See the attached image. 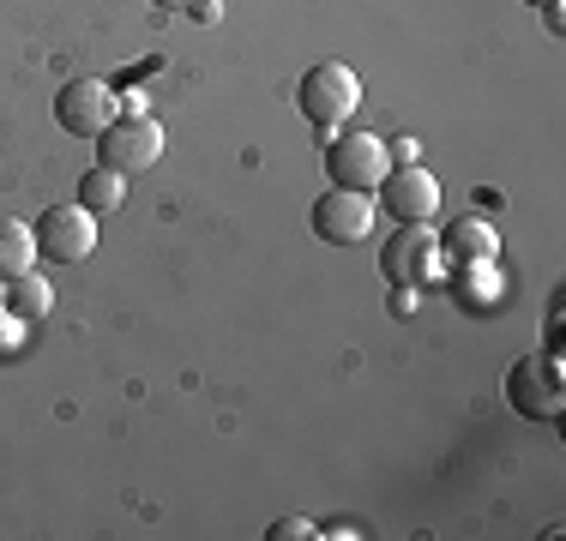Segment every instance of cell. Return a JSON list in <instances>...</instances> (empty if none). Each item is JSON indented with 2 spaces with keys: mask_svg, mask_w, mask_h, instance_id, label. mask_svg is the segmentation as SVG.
<instances>
[{
  "mask_svg": "<svg viewBox=\"0 0 566 541\" xmlns=\"http://www.w3.org/2000/svg\"><path fill=\"white\" fill-rule=\"evenodd\" d=\"M295 108H302V115L314 120L319 132H338L344 120L361 108V78H356V66H344V61L307 66L302 85H295Z\"/></svg>",
  "mask_w": 566,
  "mask_h": 541,
  "instance_id": "cell-1",
  "label": "cell"
},
{
  "mask_svg": "<svg viewBox=\"0 0 566 541\" xmlns=\"http://www.w3.org/2000/svg\"><path fill=\"white\" fill-rule=\"evenodd\" d=\"M506 397H512V410L531 415V422H560V410H566L560 349H536V356H518V361H512Z\"/></svg>",
  "mask_w": 566,
  "mask_h": 541,
  "instance_id": "cell-2",
  "label": "cell"
},
{
  "mask_svg": "<svg viewBox=\"0 0 566 541\" xmlns=\"http://www.w3.org/2000/svg\"><path fill=\"white\" fill-rule=\"evenodd\" d=\"M440 265H447V253H440V235L428 223H398L380 247V277L392 283V289L440 283Z\"/></svg>",
  "mask_w": 566,
  "mask_h": 541,
  "instance_id": "cell-3",
  "label": "cell"
},
{
  "mask_svg": "<svg viewBox=\"0 0 566 541\" xmlns=\"http://www.w3.org/2000/svg\"><path fill=\"white\" fill-rule=\"evenodd\" d=\"M326 139V174L332 187H349V193H374L392 169L380 132H319Z\"/></svg>",
  "mask_w": 566,
  "mask_h": 541,
  "instance_id": "cell-4",
  "label": "cell"
},
{
  "mask_svg": "<svg viewBox=\"0 0 566 541\" xmlns=\"http://www.w3.org/2000/svg\"><path fill=\"white\" fill-rule=\"evenodd\" d=\"M164 127L151 115H115L109 132H97V162L115 174H145L164 162Z\"/></svg>",
  "mask_w": 566,
  "mask_h": 541,
  "instance_id": "cell-5",
  "label": "cell"
},
{
  "mask_svg": "<svg viewBox=\"0 0 566 541\" xmlns=\"http://www.w3.org/2000/svg\"><path fill=\"white\" fill-rule=\"evenodd\" d=\"M36 253H49L55 265H78L97 253V211L85 205H49L36 216Z\"/></svg>",
  "mask_w": 566,
  "mask_h": 541,
  "instance_id": "cell-6",
  "label": "cell"
},
{
  "mask_svg": "<svg viewBox=\"0 0 566 541\" xmlns=\"http://www.w3.org/2000/svg\"><path fill=\"white\" fill-rule=\"evenodd\" d=\"M115 115H120L115 85H103V78H73V85H61V97H55V120H61V132H73V139L109 132Z\"/></svg>",
  "mask_w": 566,
  "mask_h": 541,
  "instance_id": "cell-7",
  "label": "cell"
},
{
  "mask_svg": "<svg viewBox=\"0 0 566 541\" xmlns=\"http://www.w3.org/2000/svg\"><path fill=\"white\" fill-rule=\"evenodd\" d=\"M374 193L386 199V216L392 223H434V211H440V181H434V169H422V162H403V169H386V181L374 187Z\"/></svg>",
  "mask_w": 566,
  "mask_h": 541,
  "instance_id": "cell-8",
  "label": "cell"
},
{
  "mask_svg": "<svg viewBox=\"0 0 566 541\" xmlns=\"http://www.w3.org/2000/svg\"><path fill=\"white\" fill-rule=\"evenodd\" d=\"M314 235L326 241V247L368 241V235H374V199H368V193H349V187L319 193V199H314Z\"/></svg>",
  "mask_w": 566,
  "mask_h": 541,
  "instance_id": "cell-9",
  "label": "cell"
},
{
  "mask_svg": "<svg viewBox=\"0 0 566 541\" xmlns=\"http://www.w3.org/2000/svg\"><path fill=\"white\" fill-rule=\"evenodd\" d=\"M36 223H24V216H0V283L24 277V270H36Z\"/></svg>",
  "mask_w": 566,
  "mask_h": 541,
  "instance_id": "cell-10",
  "label": "cell"
},
{
  "mask_svg": "<svg viewBox=\"0 0 566 541\" xmlns=\"http://www.w3.org/2000/svg\"><path fill=\"white\" fill-rule=\"evenodd\" d=\"M440 253H452V259H494L501 235H494L489 216H458L447 235H440Z\"/></svg>",
  "mask_w": 566,
  "mask_h": 541,
  "instance_id": "cell-11",
  "label": "cell"
},
{
  "mask_svg": "<svg viewBox=\"0 0 566 541\" xmlns=\"http://www.w3.org/2000/svg\"><path fill=\"white\" fill-rule=\"evenodd\" d=\"M458 301L476 314V307H501V270L494 259H458Z\"/></svg>",
  "mask_w": 566,
  "mask_h": 541,
  "instance_id": "cell-12",
  "label": "cell"
},
{
  "mask_svg": "<svg viewBox=\"0 0 566 541\" xmlns=\"http://www.w3.org/2000/svg\"><path fill=\"white\" fill-rule=\"evenodd\" d=\"M49 307H55V289H49L36 270H24V277L7 283V314H12V319H43Z\"/></svg>",
  "mask_w": 566,
  "mask_h": 541,
  "instance_id": "cell-13",
  "label": "cell"
},
{
  "mask_svg": "<svg viewBox=\"0 0 566 541\" xmlns=\"http://www.w3.org/2000/svg\"><path fill=\"white\" fill-rule=\"evenodd\" d=\"M120 199H127V174L103 169V162H97V169H85V181H78V205L103 216V211H115Z\"/></svg>",
  "mask_w": 566,
  "mask_h": 541,
  "instance_id": "cell-14",
  "label": "cell"
},
{
  "mask_svg": "<svg viewBox=\"0 0 566 541\" xmlns=\"http://www.w3.org/2000/svg\"><path fill=\"white\" fill-rule=\"evenodd\" d=\"M265 535H272V541H307V535H319V530H314L307 518H277Z\"/></svg>",
  "mask_w": 566,
  "mask_h": 541,
  "instance_id": "cell-15",
  "label": "cell"
},
{
  "mask_svg": "<svg viewBox=\"0 0 566 541\" xmlns=\"http://www.w3.org/2000/svg\"><path fill=\"white\" fill-rule=\"evenodd\" d=\"M386 157H392V169H403V162L422 157V145H416L410 132H398V139H386Z\"/></svg>",
  "mask_w": 566,
  "mask_h": 541,
  "instance_id": "cell-16",
  "label": "cell"
},
{
  "mask_svg": "<svg viewBox=\"0 0 566 541\" xmlns=\"http://www.w3.org/2000/svg\"><path fill=\"white\" fill-rule=\"evenodd\" d=\"M115 103H120V115H151V97H145V91H115Z\"/></svg>",
  "mask_w": 566,
  "mask_h": 541,
  "instance_id": "cell-17",
  "label": "cell"
},
{
  "mask_svg": "<svg viewBox=\"0 0 566 541\" xmlns=\"http://www.w3.org/2000/svg\"><path fill=\"white\" fill-rule=\"evenodd\" d=\"M187 12H193L199 24H218V19H223V7H218V0H193V7H187Z\"/></svg>",
  "mask_w": 566,
  "mask_h": 541,
  "instance_id": "cell-18",
  "label": "cell"
},
{
  "mask_svg": "<svg viewBox=\"0 0 566 541\" xmlns=\"http://www.w3.org/2000/svg\"><path fill=\"white\" fill-rule=\"evenodd\" d=\"M543 19H548V31H566V7H560V0H543Z\"/></svg>",
  "mask_w": 566,
  "mask_h": 541,
  "instance_id": "cell-19",
  "label": "cell"
},
{
  "mask_svg": "<svg viewBox=\"0 0 566 541\" xmlns=\"http://www.w3.org/2000/svg\"><path fill=\"white\" fill-rule=\"evenodd\" d=\"M151 7H164V12H187L193 0H151Z\"/></svg>",
  "mask_w": 566,
  "mask_h": 541,
  "instance_id": "cell-20",
  "label": "cell"
},
{
  "mask_svg": "<svg viewBox=\"0 0 566 541\" xmlns=\"http://www.w3.org/2000/svg\"><path fill=\"white\" fill-rule=\"evenodd\" d=\"M524 7H543V0H524Z\"/></svg>",
  "mask_w": 566,
  "mask_h": 541,
  "instance_id": "cell-21",
  "label": "cell"
},
{
  "mask_svg": "<svg viewBox=\"0 0 566 541\" xmlns=\"http://www.w3.org/2000/svg\"><path fill=\"white\" fill-rule=\"evenodd\" d=\"M0 301H7V289H0Z\"/></svg>",
  "mask_w": 566,
  "mask_h": 541,
  "instance_id": "cell-22",
  "label": "cell"
}]
</instances>
